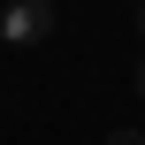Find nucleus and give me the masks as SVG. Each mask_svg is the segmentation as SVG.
<instances>
[{"mask_svg":"<svg viewBox=\"0 0 145 145\" xmlns=\"http://www.w3.org/2000/svg\"><path fill=\"white\" fill-rule=\"evenodd\" d=\"M107 145H145V130H107Z\"/></svg>","mask_w":145,"mask_h":145,"instance_id":"2","label":"nucleus"},{"mask_svg":"<svg viewBox=\"0 0 145 145\" xmlns=\"http://www.w3.org/2000/svg\"><path fill=\"white\" fill-rule=\"evenodd\" d=\"M130 92H138V99H145V54H138V69H130Z\"/></svg>","mask_w":145,"mask_h":145,"instance_id":"3","label":"nucleus"},{"mask_svg":"<svg viewBox=\"0 0 145 145\" xmlns=\"http://www.w3.org/2000/svg\"><path fill=\"white\" fill-rule=\"evenodd\" d=\"M138 31H145V0H138Z\"/></svg>","mask_w":145,"mask_h":145,"instance_id":"4","label":"nucleus"},{"mask_svg":"<svg viewBox=\"0 0 145 145\" xmlns=\"http://www.w3.org/2000/svg\"><path fill=\"white\" fill-rule=\"evenodd\" d=\"M54 23H61L54 0H8V15H0V46H38V38H54Z\"/></svg>","mask_w":145,"mask_h":145,"instance_id":"1","label":"nucleus"}]
</instances>
